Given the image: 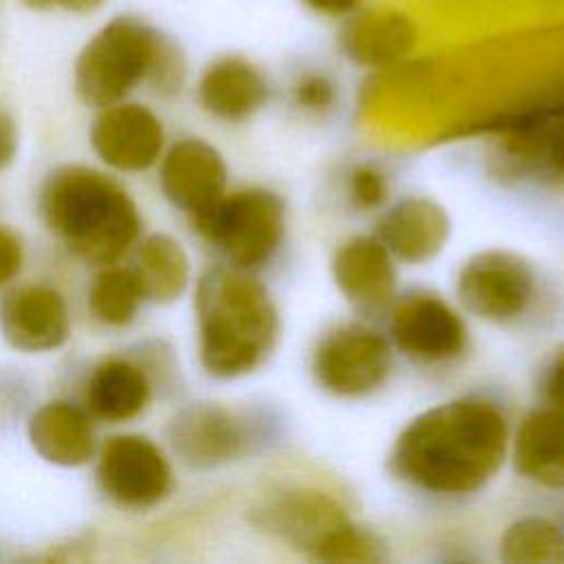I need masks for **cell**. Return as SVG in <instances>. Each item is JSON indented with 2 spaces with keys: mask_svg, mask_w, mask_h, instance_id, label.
Returning <instances> with one entry per match:
<instances>
[{
  "mask_svg": "<svg viewBox=\"0 0 564 564\" xmlns=\"http://www.w3.org/2000/svg\"><path fill=\"white\" fill-rule=\"evenodd\" d=\"M509 452L505 414L485 399H452L416 414L397 434L388 469L432 496H469L500 471Z\"/></svg>",
  "mask_w": 564,
  "mask_h": 564,
  "instance_id": "1",
  "label": "cell"
},
{
  "mask_svg": "<svg viewBox=\"0 0 564 564\" xmlns=\"http://www.w3.org/2000/svg\"><path fill=\"white\" fill-rule=\"evenodd\" d=\"M198 359L216 379H238L260 368L280 339V313L269 289L231 264L207 269L194 293Z\"/></svg>",
  "mask_w": 564,
  "mask_h": 564,
  "instance_id": "2",
  "label": "cell"
},
{
  "mask_svg": "<svg viewBox=\"0 0 564 564\" xmlns=\"http://www.w3.org/2000/svg\"><path fill=\"white\" fill-rule=\"evenodd\" d=\"M40 209L62 245L93 264H115L141 231V216L128 192L86 165L53 170L42 187Z\"/></svg>",
  "mask_w": 564,
  "mask_h": 564,
  "instance_id": "3",
  "label": "cell"
},
{
  "mask_svg": "<svg viewBox=\"0 0 564 564\" xmlns=\"http://www.w3.org/2000/svg\"><path fill=\"white\" fill-rule=\"evenodd\" d=\"M192 216V225L227 264L245 271L269 264L282 247L286 231L284 200L267 187L225 192Z\"/></svg>",
  "mask_w": 564,
  "mask_h": 564,
  "instance_id": "4",
  "label": "cell"
},
{
  "mask_svg": "<svg viewBox=\"0 0 564 564\" xmlns=\"http://www.w3.org/2000/svg\"><path fill=\"white\" fill-rule=\"evenodd\" d=\"M161 33L150 24L119 15L101 26L75 62V93L86 106L119 104L137 84L148 79Z\"/></svg>",
  "mask_w": 564,
  "mask_h": 564,
  "instance_id": "5",
  "label": "cell"
},
{
  "mask_svg": "<svg viewBox=\"0 0 564 564\" xmlns=\"http://www.w3.org/2000/svg\"><path fill=\"white\" fill-rule=\"evenodd\" d=\"M392 370V344L366 324H339L313 348L315 383L341 399H359L379 390Z\"/></svg>",
  "mask_w": 564,
  "mask_h": 564,
  "instance_id": "6",
  "label": "cell"
},
{
  "mask_svg": "<svg viewBox=\"0 0 564 564\" xmlns=\"http://www.w3.org/2000/svg\"><path fill=\"white\" fill-rule=\"evenodd\" d=\"M535 293V271L518 253L485 249L467 258L456 275L460 306L478 319L509 324L524 315Z\"/></svg>",
  "mask_w": 564,
  "mask_h": 564,
  "instance_id": "7",
  "label": "cell"
},
{
  "mask_svg": "<svg viewBox=\"0 0 564 564\" xmlns=\"http://www.w3.org/2000/svg\"><path fill=\"white\" fill-rule=\"evenodd\" d=\"M101 491L123 509H150L172 489V467L159 445L141 434L110 436L97 463Z\"/></svg>",
  "mask_w": 564,
  "mask_h": 564,
  "instance_id": "8",
  "label": "cell"
},
{
  "mask_svg": "<svg viewBox=\"0 0 564 564\" xmlns=\"http://www.w3.org/2000/svg\"><path fill=\"white\" fill-rule=\"evenodd\" d=\"M258 421L220 403H192L170 423L176 456L198 469L234 463L258 441Z\"/></svg>",
  "mask_w": 564,
  "mask_h": 564,
  "instance_id": "9",
  "label": "cell"
},
{
  "mask_svg": "<svg viewBox=\"0 0 564 564\" xmlns=\"http://www.w3.org/2000/svg\"><path fill=\"white\" fill-rule=\"evenodd\" d=\"M390 344L421 364L452 361L467 346L463 317L436 293L412 291L392 304L388 322Z\"/></svg>",
  "mask_w": 564,
  "mask_h": 564,
  "instance_id": "10",
  "label": "cell"
},
{
  "mask_svg": "<svg viewBox=\"0 0 564 564\" xmlns=\"http://www.w3.org/2000/svg\"><path fill=\"white\" fill-rule=\"evenodd\" d=\"M251 520L258 529L278 540L315 555L328 535L350 518L346 516V509L324 491L286 489L256 505V509H251Z\"/></svg>",
  "mask_w": 564,
  "mask_h": 564,
  "instance_id": "11",
  "label": "cell"
},
{
  "mask_svg": "<svg viewBox=\"0 0 564 564\" xmlns=\"http://www.w3.org/2000/svg\"><path fill=\"white\" fill-rule=\"evenodd\" d=\"M0 330L15 350H55L70 335L66 300L48 284L15 286L0 302Z\"/></svg>",
  "mask_w": 564,
  "mask_h": 564,
  "instance_id": "12",
  "label": "cell"
},
{
  "mask_svg": "<svg viewBox=\"0 0 564 564\" xmlns=\"http://www.w3.org/2000/svg\"><path fill=\"white\" fill-rule=\"evenodd\" d=\"M99 159L121 172H141L156 163L163 150V126L141 104H112L101 110L90 130Z\"/></svg>",
  "mask_w": 564,
  "mask_h": 564,
  "instance_id": "13",
  "label": "cell"
},
{
  "mask_svg": "<svg viewBox=\"0 0 564 564\" xmlns=\"http://www.w3.org/2000/svg\"><path fill=\"white\" fill-rule=\"evenodd\" d=\"M159 181L172 205L196 214L225 194L227 165L212 143L187 137L165 152Z\"/></svg>",
  "mask_w": 564,
  "mask_h": 564,
  "instance_id": "14",
  "label": "cell"
},
{
  "mask_svg": "<svg viewBox=\"0 0 564 564\" xmlns=\"http://www.w3.org/2000/svg\"><path fill=\"white\" fill-rule=\"evenodd\" d=\"M452 223L441 203L427 196H405L397 200L377 223L375 236L405 264L434 260L449 240Z\"/></svg>",
  "mask_w": 564,
  "mask_h": 564,
  "instance_id": "15",
  "label": "cell"
},
{
  "mask_svg": "<svg viewBox=\"0 0 564 564\" xmlns=\"http://www.w3.org/2000/svg\"><path fill=\"white\" fill-rule=\"evenodd\" d=\"M330 273L337 291L364 311L388 306L394 300V258L377 236L344 240L333 253Z\"/></svg>",
  "mask_w": 564,
  "mask_h": 564,
  "instance_id": "16",
  "label": "cell"
},
{
  "mask_svg": "<svg viewBox=\"0 0 564 564\" xmlns=\"http://www.w3.org/2000/svg\"><path fill=\"white\" fill-rule=\"evenodd\" d=\"M198 99L216 119L245 121L267 104L269 82L251 59L223 55L203 70Z\"/></svg>",
  "mask_w": 564,
  "mask_h": 564,
  "instance_id": "17",
  "label": "cell"
},
{
  "mask_svg": "<svg viewBox=\"0 0 564 564\" xmlns=\"http://www.w3.org/2000/svg\"><path fill=\"white\" fill-rule=\"evenodd\" d=\"M516 471L546 489H564V410H531L511 441Z\"/></svg>",
  "mask_w": 564,
  "mask_h": 564,
  "instance_id": "18",
  "label": "cell"
},
{
  "mask_svg": "<svg viewBox=\"0 0 564 564\" xmlns=\"http://www.w3.org/2000/svg\"><path fill=\"white\" fill-rule=\"evenodd\" d=\"M31 447L51 465L79 467L95 454V430L88 414L68 401L40 405L26 425Z\"/></svg>",
  "mask_w": 564,
  "mask_h": 564,
  "instance_id": "19",
  "label": "cell"
},
{
  "mask_svg": "<svg viewBox=\"0 0 564 564\" xmlns=\"http://www.w3.org/2000/svg\"><path fill=\"white\" fill-rule=\"evenodd\" d=\"M150 401V381L145 372L121 357L97 364L86 381L88 410L110 423L137 419Z\"/></svg>",
  "mask_w": 564,
  "mask_h": 564,
  "instance_id": "20",
  "label": "cell"
},
{
  "mask_svg": "<svg viewBox=\"0 0 564 564\" xmlns=\"http://www.w3.org/2000/svg\"><path fill=\"white\" fill-rule=\"evenodd\" d=\"M414 44V26L399 11L357 15L341 31V51L364 66H383L401 59Z\"/></svg>",
  "mask_w": 564,
  "mask_h": 564,
  "instance_id": "21",
  "label": "cell"
},
{
  "mask_svg": "<svg viewBox=\"0 0 564 564\" xmlns=\"http://www.w3.org/2000/svg\"><path fill=\"white\" fill-rule=\"evenodd\" d=\"M132 273L143 300L170 304L183 295L189 282V262L183 247L167 234H150L137 245Z\"/></svg>",
  "mask_w": 564,
  "mask_h": 564,
  "instance_id": "22",
  "label": "cell"
},
{
  "mask_svg": "<svg viewBox=\"0 0 564 564\" xmlns=\"http://www.w3.org/2000/svg\"><path fill=\"white\" fill-rule=\"evenodd\" d=\"M498 553L507 564H564V531L546 518L527 516L505 529Z\"/></svg>",
  "mask_w": 564,
  "mask_h": 564,
  "instance_id": "23",
  "label": "cell"
},
{
  "mask_svg": "<svg viewBox=\"0 0 564 564\" xmlns=\"http://www.w3.org/2000/svg\"><path fill=\"white\" fill-rule=\"evenodd\" d=\"M509 145L516 161L564 176V115H538L516 123Z\"/></svg>",
  "mask_w": 564,
  "mask_h": 564,
  "instance_id": "24",
  "label": "cell"
},
{
  "mask_svg": "<svg viewBox=\"0 0 564 564\" xmlns=\"http://www.w3.org/2000/svg\"><path fill=\"white\" fill-rule=\"evenodd\" d=\"M143 302V293L132 269L106 264L93 280L88 291L90 313L106 326H126L130 324L139 306Z\"/></svg>",
  "mask_w": 564,
  "mask_h": 564,
  "instance_id": "25",
  "label": "cell"
},
{
  "mask_svg": "<svg viewBox=\"0 0 564 564\" xmlns=\"http://www.w3.org/2000/svg\"><path fill=\"white\" fill-rule=\"evenodd\" d=\"M313 557L322 562H337V564L379 562L383 560V542L372 531L348 520L333 535H328V540L315 551Z\"/></svg>",
  "mask_w": 564,
  "mask_h": 564,
  "instance_id": "26",
  "label": "cell"
},
{
  "mask_svg": "<svg viewBox=\"0 0 564 564\" xmlns=\"http://www.w3.org/2000/svg\"><path fill=\"white\" fill-rule=\"evenodd\" d=\"M185 73H187V66L181 48L163 35L145 82L152 86V90L161 95H172L183 86Z\"/></svg>",
  "mask_w": 564,
  "mask_h": 564,
  "instance_id": "27",
  "label": "cell"
},
{
  "mask_svg": "<svg viewBox=\"0 0 564 564\" xmlns=\"http://www.w3.org/2000/svg\"><path fill=\"white\" fill-rule=\"evenodd\" d=\"M348 196L357 209H379L388 198L383 172L370 163H359L348 176Z\"/></svg>",
  "mask_w": 564,
  "mask_h": 564,
  "instance_id": "28",
  "label": "cell"
},
{
  "mask_svg": "<svg viewBox=\"0 0 564 564\" xmlns=\"http://www.w3.org/2000/svg\"><path fill=\"white\" fill-rule=\"evenodd\" d=\"M293 99L302 110L322 115L335 106L337 86L330 75H324L317 70H306L293 84Z\"/></svg>",
  "mask_w": 564,
  "mask_h": 564,
  "instance_id": "29",
  "label": "cell"
},
{
  "mask_svg": "<svg viewBox=\"0 0 564 564\" xmlns=\"http://www.w3.org/2000/svg\"><path fill=\"white\" fill-rule=\"evenodd\" d=\"M540 392L546 405L564 410V346L549 359L540 379Z\"/></svg>",
  "mask_w": 564,
  "mask_h": 564,
  "instance_id": "30",
  "label": "cell"
},
{
  "mask_svg": "<svg viewBox=\"0 0 564 564\" xmlns=\"http://www.w3.org/2000/svg\"><path fill=\"white\" fill-rule=\"evenodd\" d=\"M22 242L20 238L0 225V286L11 282L22 269Z\"/></svg>",
  "mask_w": 564,
  "mask_h": 564,
  "instance_id": "31",
  "label": "cell"
},
{
  "mask_svg": "<svg viewBox=\"0 0 564 564\" xmlns=\"http://www.w3.org/2000/svg\"><path fill=\"white\" fill-rule=\"evenodd\" d=\"M18 152V128L13 117L0 108V170H4Z\"/></svg>",
  "mask_w": 564,
  "mask_h": 564,
  "instance_id": "32",
  "label": "cell"
},
{
  "mask_svg": "<svg viewBox=\"0 0 564 564\" xmlns=\"http://www.w3.org/2000/svg\"><path fill=\"white\" fill-rule=\"evenodd\" d=\"M311 11L326 15V18H346L350 15L359 0H302Z\"/></svg>",
  "mask_w": 564,
  "mask_h": 564,
  "instance_id": "33",
  "label": "cell"
},
{
  "mask_svg": "<svg viewBox=\"0 0 564 564\" xmlns=\"http://www.w3.org/2000/svg\"><path fill=\"white\" fill-rule=\"evenodd\" d=\"M22 2L31 9L59 7V9L73 11V13H88V11H95L97 7L104 4V0H22Z\"/></svg>",
  "mask_w": 564,
  "mask_h": 564,
  "instance_id": "34",
  "label": "cell"
}]
</instances>
